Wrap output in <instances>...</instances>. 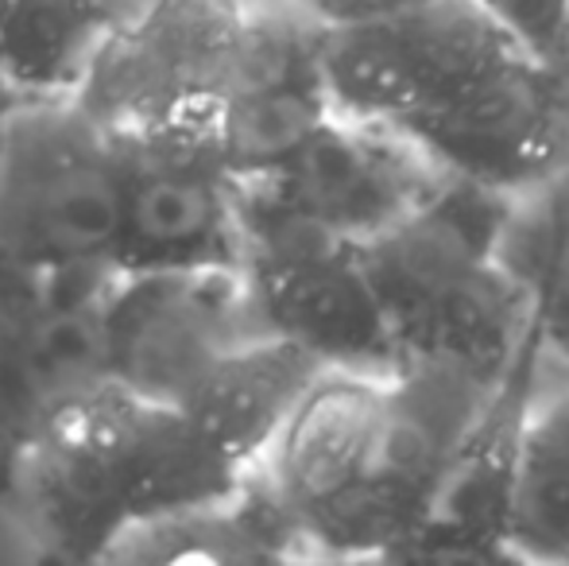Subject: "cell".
Instances as JSON below:
<instances>
[{"label": "cell", "mask_w": 569, "mask_h": 566, "mask_svg": "<svg viewBox=\"0 0 569 566\" xmlns=\"http://www.w3.org/2000/svg\"><path fill=\"white\" fill-rule=\"evenodd\" d=\"M383 400L388 377L326 369L256 466L318 559H338L345 528L372 481Z\"/></svg>", "instance_id": "obj_11"}, {"label": "cell", "mask_w": 569, "mask_h": 566, "mask_svg": "<svg viewBox=\"0 0 569 566\" xmlns=\"http://www.w3.org/2000/svg\"><path fill=\"white\" fill-rule=\"evenodd\" d=\"M256 179L307 218L365 245L411 218L446 171L403 132L333 113L279 171Z\"/></svg>", "instance_id": "obj_12"}, {"label": "cell", "mask_w": 569, "mask_h": 566, "mask_svg": "<svg viewBox=\"0 0 569 566\" xmlns=\"http://www.w3.org/2000/svg\"><path fill=\"white\" fill-rule=\"evenodd\" d=\"M240 272L263 330L302 346L326 369L391 377L399 365L365 245L237 179Z\"/></svg>", "instance_id": "obj_5"}, {"label": "cell", "mask_w": 569, "mask_h": 566, "mask_svg": "<svg viewBox=\"0 0 569 566\" xmlns=\"http://www.w3.org/2000/svg\"><path fill=\"white\" fill-rule=\"evenodd\" d=\"M508 257L531 287L542 341L569 365V175L519 202Z\"/></svg>", "instance_id": "obj_17"}, {"label": "cell", "mask_w": 569, "mask_h": 566, "mask_svg": "<svg viewBox=\"0 0 569 566\" xmlns=\"http://www.w3.org/2000/svg\"><path fill=\"white\" fill-rule=\"evenodd\" d=\"M120 276L117 260L0 268V497L54 416L113 380L106 310Z\"/></svg>", "instance_id": "obj_6"}, {"label": "cell", "mask_w": 569, "mask_h": 566, "mask_svg": "<svg viewBox=\"0 0 569 566\" xmlns=\"http://www.w3.org/2000/svg\"><path fill=\"white\" fill-rule=\"evenodd\" d=\"M542 357V326L535 315V330L511 357L503 377L485 396L472 427L465 430L453 454V466L435 500V513L422 524L403 559H477L511 563L508 555V497L516 474L519 430L527 416V396L535 385V369Z\"/></svg>", "instance_id": "obj_13"}, {"label": "cell", "mask_w": 569, "mask_h": 566, "mask_svg": "<svg viewBox=\"0 0 569 566\" xmlns=\"http://www.w3.org/2000/svg\"><path fill=\"white\" fill-rule=\"evenodd\" d=\"M171 4L174 0H98L113 43H124V39H136L140 31H148Z\"/></svg>", "instance_id": "obj_18"}, {"label": "cell", "mask_w": 569, "mask_h": 566, "mask_svg": "<svg viewBox=\"0 0 569 566\" xmlns=\"http://www.w3.org/2000/svg\"><path fill=\"white\" fill-rule=\"evenodd\" d=\"M109 47L98 0H0L4 86L16 98L86 93Z\"/></svg>", "instance_id": "obj_16"}, {"label": "cell", "mask_w": 569, "mask_h": 566, "mask_svg": "<svg viewBox=\"0 0 569 566\" xmlns=\"http://www.w3.org/2000/svg\"><path fill=\"white\" fill-rule=\"evenodd\" d=\"M232 469L187 419L109 380L36 438L0 505L20 516L39 555L109 563L132 532L240 493Z\"/></svg>", "instance_id": "obj_1"}, {"label": "cell", "mask_w": 569, "mask_h": 566, "mask_svg": "<svg viewBox=\"0 0 569 566\" xmlns=\"http://www.w3.org/2000/svg\"><path fill=\"white\" fill-rule=\"evenodd\" d=\"M511 563H569V365L542 341L508 497Z\"/></svg>", "instance_id": "obj_15"}, {"label": "cell", "mask_w": 569, "mask_h": 566, "mask_svg": "<svg viewBox=\"0 0 569 566\" xmlns=\"http://www.w3.org/2000/svg\"><path fill=\"white\" fill-rule=\"evenodd\" d=\"M213 4L229 8V12H252V8H260L263 0H213Z\"/></svg>", "instance_id": "obj_19"}, {"label": "cell", "mask_w": 569, "mask_h": 566, "mask_svg": "<svg viewBox=\"0 0 569 566\" xmlns=\"http://www.w3.org/2000/svg\"><path fill=\"white\" fill-rule=\"evenodd\" d=\"M519 202L446 175L411 218L365 241L399 365L442 361L503 377L535 330L531 287L508 257Z\"/></svg>", "instance_id": "obj_2"}, {"label": "cell", "mask_w": 569, "mask_h": 566, "mask_svg": "<svg viewBox=\"0 0 569 566\" xmlns=\"http://www.w3.org/2000/svg\"><path fill=\"white\" fill-rule=\"evenodd\" d=\"M120 143L117 260L148 268L240 265L237 175L221 137V90H179L113 117Z\"/></svg>", "instance_id": "obj_4"}, {"label": "cell", "mask_w": 569, "mask_h": 566, "mask_svg": "<svg viewBox=\"0 0 569 566\" xmlns=\"http://www.w3.org/2000/svg\"><path fill=\"white\" fill-rule=\"evenodd\" d=\"M496 380L442 361H403L391 373L372 481L345 528L338 559H403Z\"/></svg>", "instance_id": "obj_9"}, {"label": "cell", "mask_w": 569, "mask_h": 566, "mask_svg": "<svg viewBox=\"0 0 569 566\" xmlns=\"http://www.w3.org/2000/svg\"><path fill=\"white\" fill-rule=\"evenodd\" d=\"M120 214L117 125L86 93L16 98L0 113V268L117 260Z\"/></svg>", "instance_id": "obj_3"}, {"label": "cell", "mask_w": 569, "mask_h": 566, "mask_svg": "<svg viewBox=\"0 0 569 566\" xmlns=\"http://www.w3.org/2000/svg\"><path fill=\"white\" fill-rule=\"evenodd\" d=\"M516 51L519 39L480 0H415L376 20L318 28L333 113L396 132Z\"/></svg>", "instance_id": "obj_7"}, {"label": "cell", "mask_w": 569, "mask_h": 566, "mask_svg": "<svg viewBox=\"0 0 569 566\" xmlns=\"http://www.w3.org/2000/svg\"><path fill=\"white\" fill-rule=\"evenodd\" d=\"M109 369L120 388L182 408L240 341L260 338L240 265L124 272L106 310Z\"/></svg>", "instance_id": "obj_8"}, {"label": "cell", "mask_w": 569, "mask_h": 566, "mask_svg": "<svg viewBox=\"0 0 569 566\" xmlns=\"http://www.w3.org/2000/svg\"><path fill=\"white\" fill-rule=\"evenodd\" d=\"M403 137L453 179L531 198L569 175V70L516 51Z\"/></svg>", "instance_id": "obj_10"}, {"label": "cell", "mask_w": 569, "mask_h": 566, "mask_svg": "<svg viewBox=\"0 0 569 566\" xmlns=\"http://www.w3.org/2000/svg\"><path fill=\"white\" fill-rule=\"evenodd\" d=\"M326 365L276 334L240 341L182 404L198 435L240 474H252Z\"/></svg>", "instance_id": "obj_14"}, {"label": "cell", "mask_w": 569, "mask_h": 566, "mask_svg": "<svg viewBox=\"0 0 569 566\" xmlns=\"http://www.w3.org/2000/svg\"><path fill=\"white\" fill-rule=\"evenodd\" d=\"M12 101H16V93L4 86V54H0V113H4V109L12 106Z\"/></svg>", "instance_id": "obj_20"}]
</instances>
